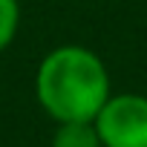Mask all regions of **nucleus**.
Returning a JSON list of instances; mask_svg holds the SVG:
<instances>
[{
  "label": "nucleus",
  "mask_w": 147,
  "mask_h": 147,
  "mask_svg": "<svg viewBox=\"0 0 147 147\" xmlns=\"http://www.w3.org/2000/svg\"><path fill=\"white\" fill-rule=\"evenodd\" d=\"M52 147H104L92 121H63L55 124Z\"/></svg>",
  "instance_id": "nucleus-3"
},
{
  "label": "nucleus",
  "mask_w": 147,
  "mask_h": 147,
  "mask_svg": "<svg viewBox=\"0 0 147 147\" xmlns=\"http://www.w3.org/2000/svg\"><path fill=\"white\" fill-rule=\"evenodd\" d=\"M20 29V3L18 0H0V55H3Z\"/></svg>",
  "instance_id": "nucleus-4"
},
{
  "label": "nucleus",
  "mask_w": 147,
  "mask_h": 147,
  "mask_svg": "<svg viewBox=\"0 0 147 147\" xmlns=\"http://www.w3.org/2000/svg\"><path fill=\"white\" fill-rule=\"evenodd\" d=\"M35 95L55 121H95L113 95L110 72L98 52L78 43H63L43 55L35 72Z\"/></svg>",
  "instance_id": "nucleus-1"
},
{
  "label": "nucleus",
  "mask_w": 147,
  "mask_h": 147,
  "mask_svg": "<svg viewBox=\"0 0 147 147\" xmlns=\"http://www.w3.org/2000/svg\"><path fill=\"white\" fill-rule=\"evenodd\" d=\"M92 124L104 147H147V95L113 92Z\"/></svg>",
  "instance_id": "nucleus-2"
}]
</instances>
